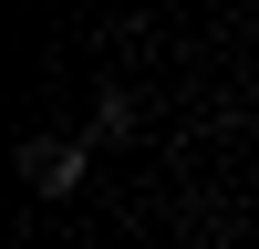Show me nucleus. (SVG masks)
I'll return each mask as SVG.
<instances>
[{
  "instance_id": "nucleus-1",
  "label": "nucleus",
  "mask_w": 259,
  "mask_h": 249,
  "mask_svg": "<svg viewBox=\"0 0 259 249\" xmlns=\"http://www.w3.org/2000/svg\"><path fill=\"white\" fill-rule=\"evenodd\" d=\"M21 166H31V187H41V197H62V187L83 177V145H73V135H62V145L41 135V145H31V156H21Z\"/></svg>"
}]
</instances>
